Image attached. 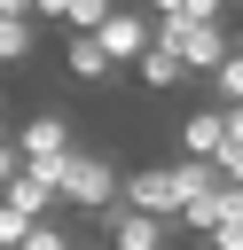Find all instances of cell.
Here are the masks:
<instances>
[{
	"mask_svg": "<svg viewBox=\"0 0 243 250\" xmlns=\"http://www.w3.org/2000/svg\"><path fill=\"white\" fill-rule=\"evenodd\" d=\"M157 47H172V55L188 62V78H212V70L235 55V31H227V16H219V23H196V16H157Z\"/></svg>",
	"mask_w": 243,
	"mask_h": 250,
	"instance_id": "cell-1",
	"label": "cell"
},
{
	"mask_svg": "<svg viewBox=\"0 0 243 250\" xmlns=\"http://www.w3.org/2000/svg\"><path fill=\"white\" fill-rule=\"evenodd\" d=\"M118 188H125V172H118V156H102V148H71V164H63V203L71 211H102V203H118Z\"/></svg>",
	"mask_w": 243,
	"mask_h": 250,
	"instance_id": "cell-2",
	"label": "cell"
},
{
	"mask_svg": "<svg viewBox=\"0 0 243 250\" xmlns=\"http://www.w3.org/2000/svg\"><path fill=\"white\" fill-rule=\"evenodd\" d=\"M118 195H125L133 211H149V219H180V203H188V188H180V164H133Z\"/></svg>",
	"mask_w": 243,
	"mask_h": 250,
	"instance_id": "cell-3",
	"label": "cell"
},
{
	"mask_svg": "<svg viewBox=\"0 0 243 250\" xmlns=\"http://www.w3.org/2000/svg\"><path fill=\"white\" fill-rule=\"evenodd\" d=\"M94 39H102V55H110V62H141V55H149V39H157V16L118 0V8L94 23Z\"/></svg>",
	"mask_w": 243,
	"mask_h": 250,
	"instance_id": "cell-4",
	"label": "cell"
},
{
	"mask_svg": "<svg viewBox=\"0 0 243 250\" xmlns=\"http://www.w3.org/2000/svg\"><path fill=\"white\" fill-rule=\"evenodd\" d=\"M16 148H24V164H31V156H71L78 141H71V117H63V109H31V117L16 125Z\"/></svg>",
	"mask_w": 243,
	"mask_h": 250,
	"instance_id": "cell-5",
	"label": "cell"
},
{
	"mask_svg": "<svg viewBox=\"0 0 243 250\" xmlns=\"http://www.w3.org/2000/svg\"><path fill=\"white\" fill-rule=\"evenodd\" d=\"M172 141H180V156H219V141H227V109H219V102L188 109V117L172 125Z\"/></svg>",
	"mask_w": 243,
	"mask_h": 250,
	"instance_id": "cell-6",
	"label": "cell"
},
{
	"mask_svg": "<svg viewBox=\"0 0 243 250\" xmlns=\"http://www.w3.org/2000/svg\"><path fill=\"white\" fill-rule=\"evenodd\" d=\"M63 70H71L78 86H102V78H110L118 62L102 55V39H94V31H63Z\"/></svg>",
	"mask_w": 243,
	"mask_h": 250,
	"instance_id": "cell-7",
	"label": "cell"
},
{
	"mask_svg": "<svg viewBox=\"0 0 243 250\" xmlns=\"http://www.w3.org/2000/svg\"><path fill=\"white\" fill-rule=\"evenodd\" d=\"M133 78H141L149 94H180V86H188V62H180L172 47H157V39H149V55L133 62Z\"/></svg>",
	"mask_w": 243,
	"mask_h": 250,
	"instance_id": "cell-8",
	"label": "cell"
},
{
	"mask_svg": "<svg viewBox=\"0 0 243 250\" xmlns=\"http://www.w3.org/2000/svg\"><path fill=\"white\" fill-rule=\"evenodd\" d=\"M110 8H118V0H31V16H39V23H63V31H94Z\"/></svg>",
	"mask_w": 243,
	"mask_h": 250,
	"instance_id": "cell-9",
	"label": "cell"
},
{
	"mask_svg": "<svg viewBox=\"0 0 243 250\" xmlns=\"http://www.w3.org/2000/svg\"><path fill=\"white\" fill-rule=\"evenodd\" d=\"M0 203H16L24 219H55V211H63V195H55L47 180H31V172H16V180L0 188Z\"/></svg>",
	"mask_w": 243,
	"mask_h": 250,
	"instance_id": "cell-10",
	"label": "cell"
},
{
	"mask_svg": "<svg viewBox=\"0 0 243 250\" xmlns=\"http://www.w3.org/2000/svg\"><path fill=\"white\" fill-rule=\"evenodd\" d=\"M39 47V16H0V62H31Z\"/></svg>",
	"mask_w": 243,
	"mask_h": 250,
	"instance_id": "cell-11",
	"label": "cell"
},
{
	"mask_svg": "<svg viewBox=\"0 0 243 250\" xmlns=\"http://www.w3.org/2000/svg\"><path fill=\"white\" fill-rule=\"evenodd\" d=\"M212 102H243V55H227L212 70Z\"/></svg>",
	"mask_w": 243,
	"mask_h": 250,
	"instance_id": "cell-12",
	"label": "cell"
},
{
	"mask_svg": "<svg viewBox=\"0 0 243 250\" xmlns=\"http://www.w3.org/2000/svg\"><path fill=\"white\" fill-rule=\"evenodd\" d=\"M16 250H71V234H63V227H55V219H39V227H31V234H24V242H16Z\"/></svg>",
	"mask_w": 243,
	"mask_h": 250,
	"instance_id": "cell-13",
	"label": "cell"
},
{
	"mask_svg": "<svg viewBox=\"0 0 243 250\" xmlns=\"http://www.w3.org/2000/svg\"><path fill=\"white\" fill-rule=\"evenodd\" d=\"M16 172H24V148H16V133H8V125H0V188H8V180H16Z\"/></svg>",
	"mask_w": 243,
	"mask_h": 250,
	"instance_id": "cell-14",
	"label": "cell"
},
{
	"mask_svg": "<svg viewBox=\"0 0 243 250\" xmlns=\"http://www.w3.org/2000/svg\"><path fill=\"white\" fill-rule=\"evenodd\" d=\"M63 164H71V156H31L24 172H31V180H47V188H63Z\"/></svg>",
	"mask_w": 243,
	"mask_h": 250,
	"instance_id": "cell-15",
	"label": "cell"
},
{
	"mask_svg": "<svg viewBox=\"0 0 243 250\" xmlns=\"http://www.w3.org/2000/svg\"><path fill=\"white\" fill-rule=\"evenodd\" d=\"M180 16H196V23H219V16H227V0H188Z\"/></svg>",
	"mask_w": 243,
	"mask_h": 250,
	"instance_id": "cell-16",
	"label": "cell"
},
{
	"mask_svg": "<svg viewBox=\"0 0 243 250\" xmlns=\"http://www.w3.org/2000/svg\"><path fill=\"white\" fill-rule=\"evenodd\" d=\"M219 109H227V141L243 148V102H219Z\"/></svg>",
	"mask_w": 243,
	"mask_h": 250,
	"instance_id": "cell-17",
	"label": "cell"
},
{
	"mask_svg": "<svg viewBox=\"0 0 243 250\" xmlns=\"http://www.w3.org/2000/svg\"><path fill=\"white\" fill-rule=\"evenodd\" d=\"M180 8H188V0H149V16H180Z\"/></svg>",
	"mask_w": 243,
	"mask_h": 250,
	"instance_id": "cell-18",
	"label": "cell"
},
{
	"mask_svg": "<svg viewBox=\"0 0 243 250\" xmlns=\"http://www.w3.org/2000/svg\"><path fill=\"white\" fill-rule=\"evenodd\" d=\"M0 16H31V0H0Z\"/></svg>",
	"mask_w": 243,
	"mask_h": 250,
	"instance_id": "cell-19",
	"label": "cell"
},
{
	"mask_svg": "<svg viewBox=\"0 0 243 250\" xmlns=\"http://www.w3.org/2000/svg\"><path fill=\"white\" fill-rule=\"evenodd\" d=\"M71 250H110V242H71Z\"/></svg>",
	"mask_w": 243,
	"mask_h": 250,
	"instance_id": "cell-20",
	"label": "cell"
},
{
	"mask_svg": "<svg viewBox=\"0 0 243 250\" xmlns=\"http://www.w3.org/2000/svg\"><path fill=\"white\" fill-rule=\"evenodd\" d=\"M0 250H8V242H0Z\"/></svg>",
	"mask_w": 243,
	"mask_h": 250,
	"instance_id": "cell-21",
	"label": "cell"
},
{
	"mask_svg": "<svg viewBox=\"0 0 243 250\" xmlns=\"http://www.w3.org/2000/svg\"><path fill=\"white\" fill-rule=\"evenodd\" d=\"M204 250H212V242H204Z\"/></svg>",
	"mask_w": 243,
	"mask_h": 250,
	"instance_id": "cell-22",
	"label": "cell"
}]
</instances>
